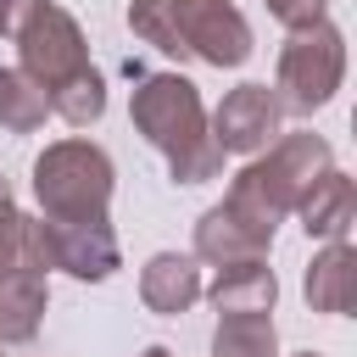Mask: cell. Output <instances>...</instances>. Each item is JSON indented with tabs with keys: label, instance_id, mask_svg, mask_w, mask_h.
Returning <instances> with one entry per match:
<instances>
[{
	"label": "cell",
	"instance_id": "1",
	"mask_svg": "<svg viewBox=\"0 0 357 357\" xmlns=\"http://www.w3.org/2000/svg\"><path fill=\"white\" fill-rule=\"evenodd\" d=\"M128 117H134V134H145V145L167 162L173 184H212L223 173V151L212 139L206 100L184 73L139 78L128 95Z\"/></svg>",
	"mask_w": 357,
	"mask_h": 357
},
{
	"label": "cell",
	"instance_id": "2",
	"mask_svg": "<svg viewBox=\"0 0 357 357\" xmlns=\"http://www.w3.org/2000/svg\"><path fill=\"white\" fill-rule=\"evenodd\" d=\"M128 28L134 39H145L173 61H206V67L251 61V22L234 0H128Z\"/></svg>",
	"mask_w": 357,
	"mask_h": 357
},
{
	"label": "cell",
	"instance_id": "3",
	"mask_svg": "<svg viewBox=\"0 0 357 357\" xmlns=\"http://www.w3.org/2000/svg\"><path fill=\"white\" fill-rule=\"evenodd\" d=\"M324 167H335V151H329L324 134H279L273 145L245 156V167L229 184V201H240L245 212H257L279 229Z\"/></svg>",
	"mask_w": 357,
	"mask_h": 357
},
{
	"label": "cell",
	"instance_id": "4",
	"mask_svg": "<svg viewBox=\"0 0 357 357\" xmlns=\"http://www.w3.org/2000/svg\"><path fill=\"white\" fill-rule=\"evenodd\" d=\"M117 190V167L95 139H50L33 156V201L39 218H106Z\"/></svg>",
	"mask_w": 357,
	"mask_h": 357
},
{
	"label": "cell",
	"instance_id": "5",
	"mask_svg": "<svg viewBox=\"0 0 357 357\" xmlns=\"http://www.w3.org/2000/svg\"><path fill=\"white\" fill-rule=\"evenodd\" d=\"M346 84V33L324 17L312 28H296L279 45V67H273V95L284 112L312 117L335 100V89Z\"/></svg>",
	"mask_w": 357,
	"mask_h": 357
},
{
	"label": "cell",
	"instance_id": "6",
	"mask_svg": "<svg viewBox=\"0 0 357 357\" xmlns=\"http://www.w3.org/2000/svg\"><path fill=\"white\" fill-rule=\"evenodd\" d=\"M11 45H17V73H22L45 100H56L61 89H73L84 73H95L89 39H84L78 17H73L67 6H56V0H45V6L11 33Z\"/></svg>",
	"mask_w": 357,
	"mask_h": 357
},
{
	"label": "cell",
	"instance_id": "7",
	"mask_svg": "<svg viewBox=\"0 0 357 357\" xmlns=\"http://www.w3.org/2000/svg\"><path fill=\"white\" fill-rule=\"evenodd\" d=\"M28 234H33V257L45 262V273L106 284L123 268V245L106 218H28Z\"/></svg>",
	"mask_w": 357,
	"mask_h": 357
},
{
	"label": "cell",
	"instance_id": "8",
	"mask_svg": "<svg viewBox=\"0 0 357 357\" xmlns=\"http://www.w3.org/2000/svg\"><path fill=\"white\" fill-rule=\"evenodd\" d=\"M273 223L268 218H257V212H245L240 201H218V206H206L201 218H195V245H190V257L195 262H206V268H229V262H251V257H268L273 251Z\"/></svg>",
	"mask_w": 357,
	"mask_h": 357
},
{
	"label": "cell",
	"instance_id": "9",
	"mask_svg": "<svg viewBox=\"0 0 357 357\" xmlns=\"http://www.w3.org/2000/svg\"><path fill=\"white\" fill-rule=\"evenodd\" d=\"M279 123H284V106L268 84H234L212 112V139L223 156H257L262 145L279 139Z\"/></svg>",
	"mask_w": 357,
	"mask_h": 357
},
{
	"label": "cell",
	"instance_id": "10",
	"mask_svg": "<svg viewBox=\"0 0 357 357\" xmlns=\"http://www.w3.org/2000/svg\"><path fill=\"white\" fill-rule=\"evenodd\" d=\"M296 218H301V234L307 240H351V223H357V190L340 167H324L307 195L296 201Z\"/></svg>",
	"mask_w": 357,
	"mask_h": 357
},
{
	"label": "cell",
	"instance_id": "11",
	"mask_svg": "<svg viewBox=\"0 0 357 357\" xmlns=\"http://www.w3.org/2000/svg\"><path fill=\"white\" fill-rule=\"evenodd\" d=\"M139 301L156 318H178L201 301V262L190 251H156L139 268Z\"/></svg>",
	"mask_w": 357,
	"mask_h": 357
},
{
	"label": "cell",
	"instance_id": "12",
	"mask_svg": "<svg viewBox=\"0 0 357 357\" xmlns=\"http://www.w3.org/2000/svg\"><path fill=\"white\" fill-rule=\"evenodd\" d=\"M50 307V273L0 268V346H28Z\"/></svg>",
	"mask_w": 357,
	"mask_h": 357
},
{
	"label": "cell",
	"instance_id": "13",
	"mask_svg": "<svg viewBox=\"0 0 357 357\" xmlns=\"http://www.w3.org/2000/svg\"><path fill=\"white\" fill-rule=\"evenodd\" d=\"M201 296L212 301V312H273L279 301V279L268 268V257H251V262H229L212 273V284H201Z\"/></svg>",
	"mask_w": 357,
	"mask_h": 357
},
{
	"label": "cell",
	"instance_id": "14",
	"mask_svg": "<svg viewBox=\"0 0 357 357\" xmlns=\"http://www.w3.org/2000/svg\"><path fill=\"white\" fill-rule=\"evenodd\" d=\"M351 268H357L351 240H324V251L307 262V279H301L307 307L324 318H346L351 312Z\"/></svg>",
	"mask_w": 357,
	"mask_h": 357
},
{
	"label": "cell",
	"instance_id": "15",
	"mask_svg": "<svg viewBox=\"0 0 357 357\" xmlns=\"http://www.w3.org/2000/svg\"><path fill=\"white\" fill-rule=\"evenodd\" d=\"M212 357H279L273 312H223L212 329Z\"/></svg>",
	"mask_w": 357,
	"mask_h": 357
},
{
	"label": "cell",
	"instance_id": "16",
	"mask_svg": "<svg viewBox=\"0 0 357 357\" xmlns=\"http://www.w3.org/2000/svg\"><path fill=\"white\" fill-rule=\"evenodd\" d=\"M45 117H50V100H45L17 67H0V128L33 134V128H45Z\"/></svg>",
	"mask_w": 357,
	"mask_h": 357
},
{
	"label": "cell",
	"instance_id": "17",
	"mask_svg": "<svg viewBox=\"0 0 357 357\" xmlns=\"http://www.w3.org/2000/svg\"><path fill=\"white\" fill-rule=\"evenodd\" d=\"M268 17H273V22H284V28L296 33V28L324 22V17H329V0H268Z\"/></svg>",
	"mask_w": 357,
	"mask_h": 357
},
{
	"label": "cell",
	"instance_id": "18",
	"mask_svg": "<svg viewBox=\"0 0 357 357\" xmlns=\"http://www.w3.org/2000/svg\"><path fill=\"white\" fill-rule=\"evenodd\" d=\"M39 6H45V0H0V17H6V33H17V28H22V22H28L33 11H39Z\"/></svg>",
	"mask_w": 357,
	"mask_h": 357
},
{
	"label": "cell",
	"instance_id": "19",
	"mask_svg": "<svg viewBox=\"0 0 357 357\" xmlns=\"http://www.w3.org/2000/svg\"><path fill=\"white\" fill-rule=\"evenodd\" d=\"M11 212H17V195H11V184L0 178V218H11Z\"/></svg>",
	"mask_w": 357,
	"mask_h": 357
},
{
	"label": "cell",
	"instance_id": "20",
	"mask_svg": "<svg viewBox=\"0 0 357 357\" xmlns=\"http://www.w3.org/2000/svg\"><path fill=\"white\" fill-rule=\"evenodd\" d=\"M139 357H173V351H167V346H145Z\"/></svg>",
	"mask_w": 357,
	"mask_h": 357
},
{
	"label": "cell",
	"instance_id": "21",
	"mask_svg": "<svg viewBox=\"0 0 357 357\" xmlns=\"http://www.w3.org/2000/svg\"><path fill=\"white\" fill-rule=\"evenodd\" d=\"M296 357H324V351H296Z\"/></svg>",
	"mask_w": 357,
	"mask_h": 357
},
{
	"label": "cell",
	"instance_id": "22",
	"mask_svg": "<svg viewBox=\"0 0 357 357\" xmlns=\"http://www.w3.org/2000/svg\"><path fill=\"white\" fill-rule=\"evenodd\" d=\"M0 33H6V17H0Z\"/></svg>",
	"mask_w": 357,
	"mask_h": 357
},
{
	"label": "cell",
	"instance_id": "23",
	"mask_svg": "<svg viewBox=\"0 0 357 357\" xmlns=\"http://www.w3.org/2000/svg\"><path fill=\"white\" fill-rule=\"evenodd\" d=\"M0 357H6V346H0Z\"/></svg>",
	"mask_w": 357,
	"mask_h": 357
}]
</instances>
